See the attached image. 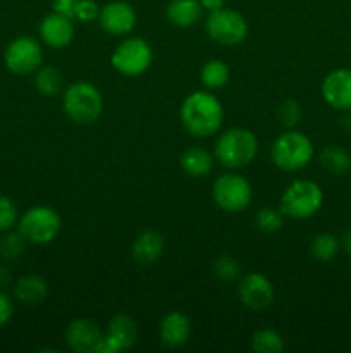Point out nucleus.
Masks as SVG:
<instances>
[{
	"label": "nucleus",
	"mask_w": 351,
	"mask_h": 353,
	"mask_svg": "<svg viewBox=\"0 0 351 353\" xmlns=\"http://www.w3.org/2000/svg\"><path fill=\"white\" fill-rule=\"evenodd\" d=\"M179 116L184 130L196 138L212 137L224 123L222 103L210 92L189 93L182 100Z\"/></svg>",
	"instance_id": "1"
},
{
	"label": "nucleus",
	"mask_w": 351,
	"mask_h": 353,
	"mask_svg": "<svg viewBox=\"0 0 351 353\" xmlns=\"http://www.w3.org/2000/svg\"><path fill=\"white\" fill-rule=\"evenodd\" d=\"M258 154V138L246 128H231L217 138L213 155L224 168L236 171L250 165Z\"/></svg>",
	"instance_id": "2"
},
{
	"label": "nucleus",
	"mask_w": 351,
	"mask_h": 353,
	"mask_svg": "<svg viewBox=\"0 0 351 353\" xmlns=\"http://www.w3.org/2000/svg\"><path fill=\"white\" fill-rule=\"evenodd\" d=\"M64 114L76 124H93L103 112L102 93L92 83L78 81L69 85L62 95Z\"/></svg>",
	"instance_id": "3"
},
{
	"label": "nucleus",
	"mask_w": 351,
	"mask_h": 353,
	"mask_svg": "<svg viewBox=\"0 0 351 353\" xmlns=\"http://www.w3.org/2000/svg\"><path fill=\"white\" fill-rule=\"evenodd\" d=\"M313 143L305 133L298 130H286L279 134L270 148V159L275 168L286 172H295L312 162Z\"/></svg>",
	"instance_id": "4"
},
{
	"label": "nucleus",
	"mask_w": 351,
	"mask_h": 353,
	"mask_svg": "<svg viewBox=\"0 0 351 353\" xmlns=\"http://www.w3.org/2000/svg\"><path fill=\"white\" fill-rule=\"evenodd\" d=\"M323 203V192L315 181L296 179L281 196V212L289 219L305 221L315 216Z\"/></svg>",
	"instance_id": "5"
},
{
	"label": "nucleus",
	"mask_w": 351,
	"mask_h": 353,
	"mask_svg": "<svg viewBox=\"0 0 351 353\" xmlns=\"http://www.w3.org/2000/svg\"><path fill=\"white\" fill-rule=\"evenodd\" d=\"M62 219L52 207L36 205L28 209L17 221V231L31 245H48L58 236Z\"/></svg>",
	"instance_id": "6"
},
{
	"label": "nucleus",
	"mask_w": 351,
	"mask_h": 353,
	"mask_svg": "<svg viewBox=\"0 0 351 353\" xmlns=\"http://www.w3.org/2000/svg\"><path fill=\"white\" fill-rule=\"evenodd\" d=\"M153 61V50L143 38L127 37L114 48L110 64L119 74L126 78H136L148 71Z\"/></svg>",
	"instance_id": "7"
},
{
	"label": "nucleus",
	"mask_w": 351,
	"mask_h": 353,
	"mask_svg": "<svg viewBox=\"0 0 351 353\" xmlns=\"http://www.w3.org/2000/svg\"><path fill=\"white\" fill-rule=\"evenodd\" d=\"M212 199L222 210L231 214L243 212L253 199L250 181L237 172H224L213 181Z\"/></svg>",
	"instance_id": "8"
},
{
	"label": "nucleus",
	"mask_w": 351,
	"mask_h": 353,
	"mask_svg": "<svg viewBox=\"0 0 351 353\" xmlns=\"http://www.w3.org/2000/svg\"><path fill=\"white\" fill-rule=\"evenodd\" d=\"M205 30L215 43L226 45V47L243 43L248 37V23L244 16L229 7H220L209 12Z\"/></svg>",
	"instance_id": "9"
},
{
	"label": "nucleus",
	"mask_w": 351,
	"mask_h": 353,
	"mask_svg": "<svg viewBox=\"0 0 351 353\" xmlns=\"http://www.w3.org/2000/svg\"><path fill=\"white\" fill-rule=\"evenodd\" d=\"M43 62L40 41L31 37H17L3 50V64L17 76L33 74Z\"/></svg>",
	"instance_id": "10"
},
{
	"label": "nucleus",
	"mask_w": 351,
	"mask_h": 353,
	"mask_svg": "<svg viewBox=\"0 0 351 353\" xmlns=\"http://www.w3.org/2000/svg\"><path fill=\"white\" fill-rule=\"evenodd\" d=\"M237 296L246 309L262 312L274 303V286L260 272H248L237 279Z\"/></svg>",
	"instance_id": "11"
},
{
	"label": "nucleus",
	"mask_w": 351,
	"mask_h": 353,
	"mask_svg": "<svg viewBox=\"0 0 351 353\" xmlns=\"http://www.w3.org/2000/svg\"><path fill=\"white\" fill-rule=\"evenodd\" d=\"M138 326L134 319H131L127 314H116L109 321L105 334L102 336L100 343L96 345V353H116L120 350H127L136 343Z\"/></svg>",
	"instance_id": "12"
},
{
	"label": "nucleus",
	"mask_w": 351,
	"mask_h": 353,
	"mask_svg": "<svg viewBox=\"0 0 351 353\" xmlns=\"http://www.w3.org/2000/svg\"><path fill=\"white\" fill-rule=\"evenodd\" d=\"M136 10L131 3L114 0L100 7L98 23L103 31L114 37H126L136 26Z\"/></svg>",
	"instance_id": "13"
},
{
	"label": "nucleus",
	"mask_w": 351,
	"mask_h": 353,
	"mask_svg": "<svg viewBox=\"0 0 351 353\" xmlns=\"http://www.w3.org/2000/svg\"><path fill=\"white\" fill-rule=\"evenodd\" d=\"M322 99L336 110H351V69H334L322 81Z\"/></svg>",
	"instance_id": "14"
},
{
	"label": "nucleus",
	"mask_w": 351,
	"mask_h": 353,
	"mask_svg": "<svg viewBox=\"0 0 351 353\" xmlns=\"http://www.w3.org/2000/svg\"><path fill=\"white\" fill-rule=\"evenodd\" d=\"M40 38L45 45L52 48H64L74 38V24L71 17L61 12H50L41 19Z\"/></svg>",
	"instance_id": "15"
},
{
	"label": "nucleus",
	"mask_w": 351,
	"mask_h": 353,
	"mask_svg": "<svg viewBox=\"0 0 351 353\" xmlns=\"http://www.w3.org/2000/svg\"><path fill=\"white\" fill-rule=\"evenodd\" d=\"M102 336L100 327L89 319L72 321L65 330V343L76 353H93Z\"/></svg>",
	"instance_id": "16"
},
{
	"label": "nucleus",
	"mask_w": 351,
	"mask_h": 353,
	"mask_svg": "<svg viewBox=\"0 0 351 353\" xmlns=\"http://www.w3.org/2000/svg\"><path fill=\"white\" fill-rule=\"evenodd\" d=\"M158 336L169 348L184 347L191 338V321L186 314L178 310L165 314L158 324Z\"/></svg>",
	"instance_id": "17"
},
{
	"label": "nucleus",
	"mask_w": 351,
	"mask_h": 353,
	"mask_svg": "<svg viewBox=\"0 0 351 353\" xmlns=\"http://www.w3.org/2000/svg\"><path fill=\"white\" fill-rule=\"evenodd\" d=\"M165 241L158 231L145 230L134 238L131 245V255L140 264H153L164 255Z\"/></svg>",
	"instance_id": "18"
},
{
	"label": "nucleus",
	"mask_w": 351,
	"mask_h": 353,
	"mask_svg": "<svg viewBox=\"0 0 351 353\" xmlns=\"http://www.w3.org/2000/svg\"><path fill=\"white\" fill-rule=\"evenodd\" d=\"M48 292H50L48 283L36 274L23 276L14 285V296H16L17 302L24 303V305L41 303L48 296Z\"/></svg>",
	"instance_id": "19"
},
{
	"label": "nucleus",
	"mask_w": 351,
	"mask_h": 353,
	"mask_svg": "<svg viewBox=\"0 0 351 353\" xmlns=\"http://www.w3.org/2000/svg\"><path fill=\"white\" fill-rule=\"evenodd\" d=\"M167 19L178 28H193L203 16V7L198 0H171L165 9Z\"/></svg>",
	"instance_id": "20"
},
{
	"label": "nucleus",
	"mask_w": 351,
	"mask_h": 353,
	"mask_svg": "<svg viewBox=\"0 0 351 353\" xmlns=\"http://www.w3.org/2000/svg\"><path fill=\"white\" fill-rule=\"evenodd\" d=\"M213 168V157L202 147H191L181 155V169L189 178H205Z\"/></svg>",
	"instance_id": "21"
},
{
	"label": "nucleus",
	"mask_w": 351,
	"mask_h": 353,
	"mask_svg": "<svg viewBox=\"0 0 351 353\" xmlns=\"http://www.w3.org/2000/svg\"><path fill=\"white\" fill-rule=\"evenodd\" d=\"M33 85L43 97H55L64 92V76L54 65H40L33 72Z\"/></svg>",
	"instance_id": "22"
},
{
	"label": "nucleus",
	"mask_w": 351,
	"mask_h": 353,
	"mask_svg": "<svg viewBox=\"0 0 351 353\" xmlns=\"http://www.w3.org/2000/svg\"><path fill=\"white\" fill-rule=\"evenodd\" d=\"M320 164L334 176H343L351 171V155L339 145H327L320 152Z\"/></svg>",
	"instance_id": "23"
},
{
	"label": "nucleus",
	"mask_w": 351,
	"mask_h": 353,
	"mask_svg": "<svg viewBox=\"0 0 351 353\" xmlns=\"http://www.w3.org/2000/svg\"><path fill=\"white\" fill-rule=\"evenodd\" d=\"M200 79L209 90H219L229 83L231 69L220 59H212L203 64L202 71H200Z\"/></svg>",
	"instance_id": "24"
},
{
	"label": "nucleus",
	"mask_w": 351,
	"mask_h": 353,
	"mask_svg": "<svg viewBox=\"0 0 351 353\" xmlns=\"http://www.w3.org/2000/svg\"><path fill=\"white\" fill-rule=\"evenodd\" d=\"M341 241L330 233H320L310 241V255L319 262H330L337 257Z\"/></svg>",
	"instance_id": "25"
},
{
	"label": "nucleus",
	"mask_w": 351,
	"mask_h": 353,
	"mask_svg": "<svg viewBox=\"0 0 351 353\" xmlns=\"http://www.w3.org/2000/svg\"><path fill=\"white\" fill-rule=\"evenodd\" d=\"M251 350L257 353H281L284 350V340L272 327H264L251 334Z\"/></svg>",
	"instance_id": "26"
},
{
	"label": "nucleus",
	"mask_w": 351,
	"mask_h": 353,
	"mask_svg": "<svg viewBox=\"0 0 351 353\" xmlns=\"http://www.w3.org/2000/svg\"><path fill=\"white\" fill-rule=\"evenodd\" d=\"M28 241L19 231H6L0 236V257L3 261H17L24 254Z\"/></svg>",
	"instance_id": "27"
},
{
	"label": "nucleus",
	"mask_w": 351,
	"mask_h": 353,
	"mask_svg": "<svg viewBox=\"0 0 351 353\" xmlns=\"http://www.w3.org/2000/svg\"><path fill=\"white\" fill-rule=\"evenodd\" d=\"M213 276L219 279L220 283H234L240 279L241 276V268L237 264V261L231 255H220L215 259L212 265Z\"/></svg>",
	"instance_id": "28"
},
{
	"label": "nucleus",
	"mask_w": 351,
	"mask_h": 353,
	"mask_svg": "<svg viewBox=\"0 0 351 353\" xmlns=\"http://www.w3.org/2000/svg\"><path fill=\"white\" fill-rule=\"evenodd\" d=\"M303 117L301 103L295 99H286L277 107V121L286 130H295Z\"/></svg>",
	"instance_id": "29"
},
{
	"label": "nucleus",
	"mask_w": 351,
	"mask_h": 353,
	"mask_svg": "<svg viewBox=\"0 0 351 353\" xmlns=\"http://www.w3.org/2000/svg\"><path fill=\"white\" fill-rule=\"evenodd\" d=\"M255 224H257L258 230L262 233H277L279 230L284 224V214L281 212V209H272V207H265V209L258 210L257 216H255Z\"/></svg>",
	"instance_id": "30"
},
{
	"label": "nucleus",
	"mask_w": 351,
	"mask_h": 353,
	"mask_svg": "<svg viewBox=\"0 0 351 353\" xmlns=\"http://www.w3.org/2000/svg\"><path fill=\"white\" fill-rule=\"evenodd\" d=\"M19 221V210L10 196L0 195V234L14 230Z\"/></svg>",
	"instance_id": "31"
},
{
	"label": "nucleus",
	"mask_w": 351,
	"mask_h": 353,
	"mask_svg": "<svg viewBox=\"0 0 351 353\" xmlns=\"http://www.w3.org/2000/svg\"><path fill=\"white\" fill-rule=\"evenodd\" d=\"M100 7L95 0H76L72 7V19H79L81 23H92L98 19Z\"/></svg>",
	"instance_id": "32"
},
{
	"label": "nucleus",
	"mask_w": 351,
	"mask_h": 353,
	"mask_svg": "<svg viewBox=\"0 0 351 353\" xmlns=\"http://www.w3.org/2000/svg\"><path fill=\"white\" fill-rule=\"evenodd\" d=\"M12 316H14L12 300L9 299L7 293H3L2 290H0V330L9 324V321L12 319Z\"/></svg>",
	"instance_id": "33"
},
{
	"label": "nucleus",
	"mask_w": 351,
	"mask_h": 353,
	"mask_svg": "<svg viewBox=\"0 0 351 353\" xmlns=\"http://www.w3.org/2000/svg\"><path fill=\"white\" fill-rule=\"evenodd\" d=\"M74 2L76 0H52V6H54L55 12H61L72 19V7H74Z\"/></svg>",
	"instance_id": "34"
},
{
	"label": "nucleus",
	"mask_w": 351,
	"mask_h": 353,
	"mask_svg": "<svg viewBox=\"0 0 351 353\" xmlns=\"http://www.w3.org/2000/svg\"><path fill=\"white\" fill-rule=\"evenodd\" d=\"M200 6L203 7V10H209V12H212V10H217L220 9V7H224V2L226 0H198Z\"/></svg>",
	"instance_id": "35"
},
{
	"label": "nucleus",
	"mask_w": 351,
	"mask_h": 353,
	"mask_svg": "<svg viewBox=\"0 0 351 353\" xmlns=\"http://www.w3.org/2000/svg\"><path fill=\"white\" fill-rule=\"evenodd\" d=\"M350 269H351V259H350Z\"/></svg>",
	"instance_id": "36"
}]
</instances>
